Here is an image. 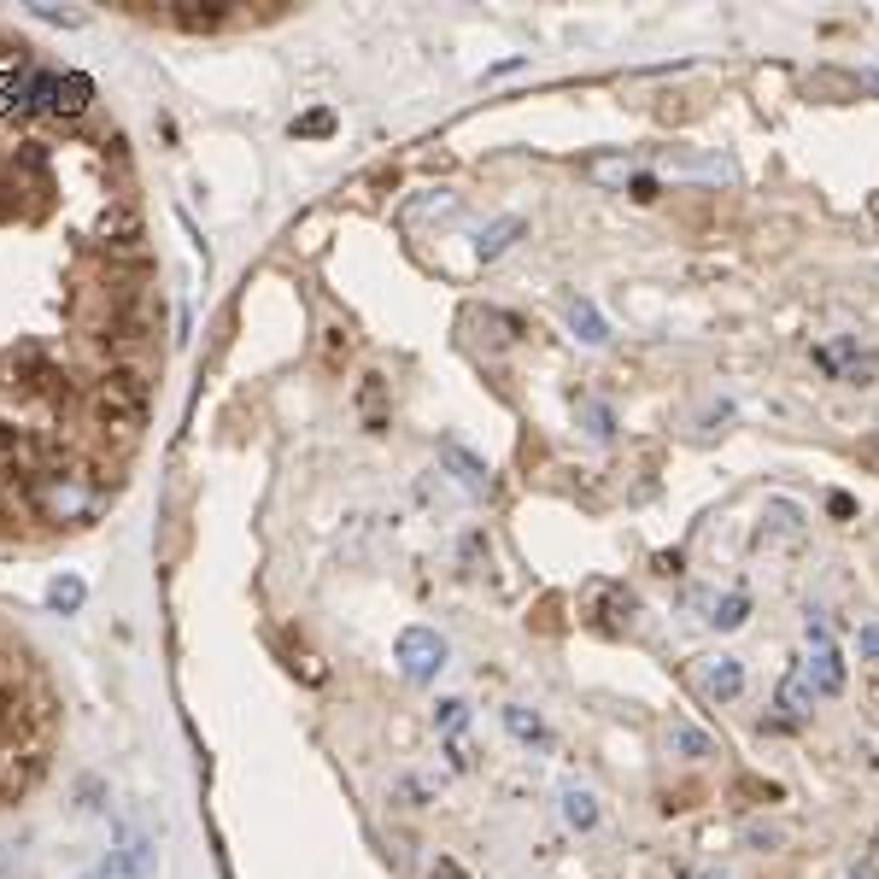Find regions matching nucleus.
I'll return each instance as SVG.
<instances>
[{"mask_svg": "<svg viewBox=\"0 0 879 879\" xmlns=\"http://www.w3.org/2000/svg\"><path fill=\"white\" fill-rule=\"evenodd\" d=\"M147 369L141 364H112L106 376H100V393H94V411L100 422H112V429H141L147 416Z\"/></svg>", "mask_w": 879, "mask_h": 879, "instance_id": "f257e3e1", "label": "nucleus"}, {"mask_svg": "<svg viewBox=\"0 0 879 879\" xmlns=\"http://www.w3.org/2000/svg\"><path fill=\"white\" fill-rule=\"evenodd\" d=\"M692 681H698V692L709 704H733L739 692H745V663H739V657H698Z\"/></svg>", "mask_w": 879, "mask_h": 879, "instance_id": "f03ea898", "label": "nucleus"}, {"mask_svg": "<svg viewBox=\"0 0 879 879\" xmlns=\"http://www.w3.org/2000/svg\"><path fill=\"white\" fill-rule=\"evenodd\" d=\"M399 663H404L411 681H429V674L446 669V639L429 633V628H404L399 633Z\"/></svg>", "mask_w": 879, "mask_h": 879, "instance_id": "7ed1b4c3", "label": "nucleus"}, {"mask_svg": "<svg viewBox=\"0 0 879 879\" xmlns=\"http://www.w3.org/2000/svg\"><path fill=\"white\" fill-rule=\"evenodd\" d=\"M809 709H815V692H809V681H803V663L786 674L780 681V692H774V727H798Z\"/></svg>", "mask_w": 879, "mask_h": 879, "instance_id": "20e7f679", "label": "nucleus"}, {"mask_svg": "<svg viewBox=\"0 0 879 879\" xmlns=\"http://www.w3.org/2000/svg\"><path fill=\"white\" fill-rule=\"evenodd\" d=\"M803 681H809L815 698H838V692H844V657H838V646H821L815 657H809Z\"/></svg>", "mask_w": 879, "mask_h": 879, "instance_id": "39448f33", "label": "nucleus"}, {"mask_svg": "<svg viewBox=\"0 0 879 879\" xmlns=\"http://www.w3.org/2000/svg\"><path fill=\"white\" fill-rule=\"evenodd\" d=\"M581 171H586V182H598V189H628L639 176V159L633 153H593Z\"/></svg>", "mask_w": 879, "mask_h": 879, "instance_id": "423d86ee", "label": "nucleus"}, {"mask_svg": "<svg viewBox=\"0 0 879 879\" xmlns=\"http://www.w3.org/2000/svg\"><path fill=\"white\" fill-rule=\"evenodd\" d=\"M504 727H511V739H516V745H528V751H546V745H551L546 721H539L528 704H504Z\"/></svg>", "mask_w": 879, "mask_h": 879, "instance_id": "0eeeda50", "label": "nucleus"}, {"mask_svg": "<svg viewBox=\"0 0 879 879\" xmlns=\"http://www.w3.org/2000/svg\"><path fill=\"white\" fill-rule=\"evenodd\" d=\"M569 329H574V341H586V346H604V341H610V323H604L598 306H593V299H581V294L569 299Z\"/></svg>", "mask_w": 879, "mask_h": 879, "instance_id": "6e6552de", "label": "nucleus"}, {"mask_svg": "<svg viewBox=\"0 0 879 879\" xmlns=\"http://www.w3.org/2000/svg\"><path fill=\"white\" fill-rule=\"evenodd\" d=\"M563 821L574 826V833H593L598 826V798L586 786H563Z\"/></svg>", "mask_w": 879, "mask_h": 879, "instance_id": "1a4fd4ad", "label": "nucleus"}, {"mask_svg": "<svg viewBox=\"0 0 879 879\" xmlns=\"http://www.w3.org/2000/svg\"><path fill=\"white\" fill-rule=\"evenodd\" d=\"M745 616H751V593H745V586H733L727 598H716L709 628H716V633H733V628H745Z\"/></svg>", "mask_w": 879, "mask_h": 879, "instance_id": "9d476101", "label": "nucleus"}, {"mask_svg": "<svg viewBox=\"0 0 879 879\" xmlns=\"http://www.w3.org/2000/svg\"><path fill=\"white\" fill-rule=\"evenodd\" d=\"M89 94H94V89H89V77H77V71H71V77H54V106H47V112L77 117L82 106H89Z\"/></svg>", "mask_w": 879, "mask_h": 879, "instance_id": "9b49d317", "label": "nucleus"}, {"mask_svg": "<svg viewBox=\"0 0 879 879\" xmlns=\"http://www.w3.org/2000/svg\"><path fill=\"white\" fill-rule=\"evenodd\" d=\"M669 751H681L686 763H704V756H716V745H709V733H698L692 721H674V727H669Z\"/></svg>", "mask_w": 879, "mask_h": 879, "instance_id": "f8f14e48", "label": "nucleus"}, {"mask_svg": "<svg viewBox=\"0 0 879 879\" xmlns=\"http://www.w3.org/2000/svg\"><path fill=\"white\" fill-rule=\"evenodd\" d=\"M516 235H522V217H499V224H487V229L476 235V252H481V259H499V252L511 247Z\"/></svg>", "mask_w": 879, "mask_h": 879, "instance_id": "ddd939ff", "label": "nucleus"}, {"mask_svg": "<svg viewBox=\"0 0 879 879\" xmlns=\"http://www.w3.org/2000/svg\"><path fill=\"white\" fill-rule=\"evenodd\" d=\"M440 458H446L452 469H458V481L469 487V493H487V487H493V481H487V469H481L476 458H469L464 446H446V452H440Z\"/></svg>", "mask_w": 879, "mask_h": 879, "instance_id": "4468645a", "label": "nucleus"}, {"mask_svg": "<svg viewBox=\"0 0 879 879\" xmlns=\"http://www.w3.org/2000/svg\"><path fill=\"white\" fill-rule=\"evenodd\" d=\"M574 411H581V422H586V434H593V440H610V434H616V411H610V404L574 399Z\"/></svg>", "mask_w": 879, "mask_h": 879, "instance_id": "2eb2a0df", "label": "nucleus"}, {"mask_svg": "<svg viewBox=\"0 0 879 879\" xmlns=\"http://www.w3.org/2000/svg\"><path fill=\"white\" fill-rule=\"evenodd\" d=\"M224 19H229L224 7H176V12H171V24H176V30H194V36H199V30H217Z\"/></svg>", "mask_w": 879, "mask_h": 879, "instance_id": "dca6fc26", "label": "nucleus"}, {"mask_svg": "<svg viewBox=\"0 0 879 879\" xmlns=\"http://www.w3.org/2000/svg\"><path fill=\"white\" fill-rule=\"evenodd\" d=\"M763 522L774 534H803V511L791 499H768V511H763Z\"/></svg>", "mask_w": 879, "mask_h": 879, "instance_id": "f3484780", "label": "nucleus"}, {"mask_svg": "<svg viewBox=\"0 0 879 879\" xmlns=\"http://www.w3.org/2000/svg\"><path fill=\"white\" fill-rule=\"evenodd\" d=\"M381 399H387V381H381V376H364V387H358V404H364L369 429H381Z\"/></svg>", "mask_w": 879, "mask_h": 879, "instance_id": "a211bd4d", "label": "nucleus"}, {"mask_svg": "<svg viewBox=\"0 0 879 879\" xmlns=\"http://www.w3.org/2000/svg\"><path fill=\"white\" fill-rule=\"evenodd\" d=\"M47 604H54V610H77V604H82V581H71V574H59V581L47 586Z\"/></svg>", "mask_w": 879, "mask_h": 879, "instance_id": "6ab92c4d", "label": "nucleus"}, {"mask_svg": "<svg viewBox=\"0 0 879 879\" xmlns=\"http://www.w3.org/2000/svg\"><path fill=\"white\" fill-rule=\"evenodd\" d=\"M434 721H440V727H446V733H458V727L469 721V704H464V698H446V704H440V709H434Z\"/></svg>", "mask_w": 879, "mask_h": 879, "instance_id": "aec40b11", "label": "nucleus"}, {"mask_svg": "<svg viewBox=\"0 0 879 879\" xmlns=\"http://www.w3.org/2000/svg\"><path fill=\"white\" fill-rule=\"evenodd\" d=\"M628 194L639 199V206H651V199H657V194H663V176H651V171H639V176L628 182Z\"/></svg>", "mask_w": 879, "mask_h": 879, "instance_id": "412c9836", "label": "nucleus"}, {"mask_svg": "<svg viewBox=\"0 0 879 879\" xmlns=\"http://www.w3.org/2000/svg\"><path fill=\"white\" fill-rule=\"evenodd\" d=\"M329 129H334L329 112H311V117H299V124H294V135H329Z\"/></svg>", "mask_w": 879, "mask_h": 879, "instance_id": "4be33fe9", "label": "nucleus"}, {"mask_svg": "<svg viewBox=\"0 0 879 879\" xmlns=\"http://www.w3.org/2000/svg\"><path fill=\"white\" fill-rule=\"evenodd\" d=\"M429 879H469V874H464V868H458V861H452V856H440L434 868H429Z\"/></svg>", "mask_w": 879, "mask_h": 879, "instance_id": "5701e85b", "label": "nucleus"}, {"mask_svg": "<svg viewBox=\"0 0 879 879\" xmlns=\"http://www.w3.org/2000/svg\"><path fill=\"white\" fill-rule=\"evenodd\" d=\"M745 838L756 844V851H768V844H780V833H774V826H745Z\"/></svg>", "mask_w": 879, "mask_h": 879, "instance_id": "b1692460", "label": "nucleus"}, {"mask_svg": "<svg viewBox=\"0 0 879 879\" xmlns=\"http://www.w3.org/2000/svg\"><path fill=\"white\" fill-rule=\"evenodd\" d=\"M681 563H686L681 551H657V574H681Z\"/></svg>", "mask_w": 879, "mask_h": 879, "instance_id": "393cba45", "label": "nucleus"}, {"mask_svg": "<svg viewBox=\"0 0 879 879\" xmlns=\"http://www.w3.org/2000/svg\"><path fill=\"white\" fill-rule=\"evenodd\" d=\"M861 657H874V663H879V628H861Z\"/></svg>", "mask_w": 879, "mask_h": 879, "instance_id": "a878e982", "label": "nucleus"}, {"mask_svg": "<svg viewBox=\"0 0 879 879\" xmlns=\"http://www.w3.org/2000/svg\"><path fill=\"white\" fill-rule=\"evenodd\" d=\"M874 217H879V194H874Z\"/></svg>", "mask_w": 879, "mask_h": 879, "instance_id": "bb28decb", "label": "nucleus"}, {"mask_svg": "<svg viewBox=\"0 0 879 879\" xmlns=\"http://www.w3.org/2000/svg\"><path fill=\"white\" fill-rule=\"evenodd\" d=\"M704 879H721V874H704Z\"/></svg>", "mask_w": 879, "mask_h": 879, "instance_id": "cd10ccee", "label": "nucleus"}]
</instances>
